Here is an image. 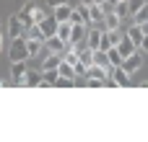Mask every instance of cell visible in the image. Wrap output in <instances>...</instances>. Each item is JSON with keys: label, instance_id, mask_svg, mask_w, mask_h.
<instances>
[{"label": "cell", "instance_id": "obj_15", "mask_svg": "<svg viewBox=\"0 0 148 142\" xmlns=\"http://www.w3.org/2000/svg\"><path fill=\"white\" fill-rule=\"evenodd\" d=\"M57 65H60V54H57V52H49V54L44 57L42 70H57Z\"/></svg>", "mask_w": 148, "mask_h": 142}, {"label": "cell", "instance_id": "obj_21", "mask_svg": "<svg viewBox=\"0 0 148 142\" xmlns=\"http://www.w3.org/2000/svg\"><path fill=\"white\" fill-rule=\"evenodd\" d=\"M75 10L81 13V18H83V23H94V21H91V13H88V5H83V3H81V8H75Z\"/></svg>", "mask_w": 148, "mask_h": 142}, {"label": "cell", "instance_id": "obj_22", "mask_svg": "<svg viewBox=\"0 0 148 142\" xmlns=\"http://www.w3.org/2000/svg\"><path fill=\"white\" fill-rule=\"evenodd\" d=\"M143 3H146V0H125V5H127V13L133 16V13H135V10H138Z\"/></svg>", "mask_w": 148, "mask_h": 142}, {"label": "cell", "instance_id": "obj_10", "mask_svg": "<svg viewBox=\"0 0 148 142\" xmlns=\"http://www.w3.org/2000/svg\"><path fill=\"white\" fill-rule=\"evenodd\" d=\"M8 34H10V39H16V36H23V23L18 21V16H13V18L8 21Z\"/></svg>", "mask_w": 148, "mask_h": 142}, {"label": "cell", "instance_id": "obj_29", "mask_svg": "<svg viewBox=\"0 0 148 142\" xmlns=\"http://www.w3.org/2000/svg\"><path fill=\"white\" fill-rule=\"evenodd\" d=\"M94 3H99V5H104V3H107V0H94Z\"/></svg>", "mask_w": 148, "mask_h": 142}, {"label": "cell", "instance_id": "obj_30", "mask_svg": "<svg viewBox=\"0 0 148 142\" xmlns=\"http://www.w3.org/2000/svg\"><path fill=\"white\" fill-rule=\"evenodd\" d=\"M107 3H109V5H114V3H117V0H107Z\"/></svg>", "mask_w": 148, "mask_h": 142}, {"label": "cell", "instance_id": "obj_5", "mask_svg": "<svg viewBox=\"0 0 148 142\" xmlns=\"http://www.w3.org/2000/svg\"><path fill=\"white\" fill-rule=\"evenodd\" d=\"M26 52H29V57H39V54H47L44 39H26Z\"/></svg>", "mask_w": 148, "mask_h": 142}, {"label": "cell", "instance_id": "obj_13", "mask_svg": "<svg viewBox=\"0 0 148 142\" xmlns=\"http://www.w3.org/2000/svg\"><path fill=\"white\" fill-rule=\"evenodd\" d=\"M44 47H47V52H62L65 49V41H60L57 36H49V39H44Z\"/></svg>", "mask_w": 148, "mask_h": 142}, {"label": "cell", "instance_id": "obj_19", "mask_svg": "<svg viewBox=\"0 0 148 142\" xmlns=\"http://www.w3.org/2000/svg\"><path fill=\"white\" fill-rule=\"evenodd\" d=\"M112 10H114V13L120 16V21H122V23H127L130 13H127V5H125V3H114V5H112Z\"/></svg>", "mask_w": 148, "mask_h": 142}, {"label": "cell", "instance_id": "obj_14", "mask_svg": "<svg viewBox=\"0 0 148 142\" xmlns=\"http://www.w3.org/2000/svg\"><path fill=\"white\" fill-rule=\"evenodd\" d=\"M88 13H91V21H94V23H101V21H104V8H101L99 3H91V5H88Z\"/></svg>", "mask_w": 148, "mask_h": 142}, {"label": "cell", "instance_id": "obj_25", "mask_svg": "<svg viewBox=\"0 0 148 142\" xmlns=\"http://www.w3.org/2000/svg\"><path fill=\"white\" fill-rule=\"evenodd\" d=\"M138 49H140V52H146V54H148V34H143V39L138 41Z\"/></svg>", "mask_w": 148, "mask_h": 142}, {"label": "cell", "instance_id": "obj_11", "mask_svg": "<svg viewBox=\"0 0 148 142\" xmlns=\"http://www.w3.org/2000/svg\"><path fill=\"white\" fill-rule=\"evenodd\" d=\"M70 28H73V23H70V21H65V23H57V31H55V36H57L60 41H70Z\"/></svg>", "mask_w": 148, "mask_h": 142}, {"label": "cell", "instance_id": "obj_24", "mask_svg": "<svg viewBox=\"0 0 148 142\" xmlns=\"http://www.w3.org/2000/svg\"><path fill=\"white\" fill-rule=\"evenodd\" d=\"M55 85H57V88H68V85H73V80H70V78H62V75H60V78L55 80Z\"/></svg>", "mask_w": 148, "mask_h": 142}, {"label": "cell", "instance_id": "obj_9", "mask_svg": "<svg viewBox=\"0 0 148 142\" xmlns=\"http://www.w3.org/2000/svg\"><path fill=\"white\" fill-rule=\"evenodd\" d=\"M23 75H26V67H23V62H13V67H10V83H16V85H23Z\"/></svg>", "mask_w": 148, "mask_h": 142}, {"label": "cell", "instance_id": "obj_3", "mask_svg": "<svg viewBox=\"0 0 148 142\" xmlns=\"http://www.w3.org/2000/svg\"><path fill=\"white\" fill-rule=\"evenodd\" d=\"M36 28H39L42 39H49V36H55V31H57V21H55L52 16H49V18L44 16V18H42V21L36 23Z\"/></svg>", "mask_w": 148, "mask_h": 142}, {"label": "cell", "instance_id": "obj_28", "mask_svg": "<svg viewBox=\"0 0 148 142\" xmlns=\"http://www.w3.org/2000/svg\"><path fill=\"white\" fill-rule=\"evenodd\" d=\"M81 3H83V5H91V3H94V0H81Z\"/></svg>", "mask_w": 148, "mask_h": 142}, {"label": "cell", "instance_id": "obj_2", "mask_svg": "<svg viewBox=\"0 0 148 142\" xmlns=\"http://www.w3.org/2000/svg\"><path fill=\"white\" fill-rule=\"evenodd\" d=\"M140 65H143V60H140V54H138V52H133V54L122 57V62H120V67H122V70H125L127 75L138 72V70H140Z\"/></svg>", "mask_w": 148, "mask_h": 142}, {"label": "cell", "instance_id": "obj_4", "mask_svg": "<svg viewBox=\"0 0 148 142\" xmlns=\"http://www.w3.org/2000/svg\"><path fill=\"white\" fill-rule=\"evenodd\" d=\"M114 49L120 52V57H127V54H133V52H138V47H135V41L127 36V34H122L120 36V41L114 44Z\"/></svg>", "mask_w": 148, "mask_h": 142}, {"label": "cell", "instance_id": "obj_16", "mask_svg": "<svg viewBox=\"0 0 148 142\" xmlns=\"http://www.w3.org/2000/svg\"><path fill=\"white\" fill-rule=\"evenodd\" d=\"M125 34H127V36H130V39L135 41V47H138V41L143 39V28H140L138 23H133V26H127V31H125Z\"/></svg>", "mask_w": 148, "mask_h": 142}, {"label": "cell", "instance_id": "obj_7", "mask_svg": "<svg viewBox=\"0 0 148 142\" xmlns=\"http://www.w3.org/2000/svg\"><path fill=\"white\" fill-rule=\"evenodd\" d=\"M34 5H36V3H26V5H23V10H18V13H16V16H18V21L23 23V28H26V26H34V18H31Z\"/></svg>", "mask_w": 148, "mask_h": 142}, {"label": "cell", "instance_id": "obj_8", "mask_svg": "<svg viewBox=\"0 0 148 142\" xmlns=\"http://www.w3.org/2000/svg\"><path fill=\"white\" fill-rule=\"evenodd\" d=\"M86 34H88V26H86V23H73V28H70V41L81 44V41H86Z\"/></svg>", "mask_w": 148, "mask_h": 142}, {"label": "cell", "instance_id": "obj_26", "mask_svg": "<svg viewBox=\"0 0 148 142\" xmlns=\"http://www.w3.org/2000/svg\"><path fill=\"white\" fill-rule=\"evenodd\" d=\"M60 3H68V0H47V5H52V8H55V5H60Z\"/></svg>", "mask_w": 148, "mask_h": 142}, {"label": "cell", "instance_id": "obj_18", "mask_svg": "<svg viewBox=\"0 0 148 142\" xmlns=\"http://www.w3.org/2000/svg\"><path fill=\"white\" fill-rule=\"evenodd\" d=\"M57 78H60L57 70H42V85H55Z\"/></svg>", "mask_w": 148, "mask_h": 142}, {"label": "cell", "instance_id": "obj_31", "mask_svg": "<svg viewBox=\"0 0 148 142\" xmlns=\"http://www.w3.org/2000/svg\"><path fill=\"white\" fill-rule=\"evenodd\" d=\"M0 49H3V36H0Z\"/></svg>", "mask_w": 148, "mask_h": 142}, {"label": "cell", "instance_id": "obj_1", "mask_svg": "<svg viewBox=\"0 0 148 142\" xmlns=\"http://www.w3.org/2000/svg\"><path fill=\"white\" fill-rule=\"evenodd\" d=\"M8 57H10V62H26V60H29V52H26V39H23V36H16V39L10 41Z\"/></svg>", "mask_w": 148, "mask_h": 142}, {"label": "cell", "instance_id": "obj_6", "mask_svg": "<svg viewBox=\"0 0 148 142\" xmlns=\"http://www.w3.org/2000/svg\"><path fill=\"white\" fill-rule=\"evenodd\" d=\"M70 13H73V5H68V3H60V5H55V13H52V18H55L57 23H65V21H70Z\"/></svg>", "mask_w": 148, "mask_h": 142}, {"label": "cell", "instance_id": "obj_27", "mask_svg": "<svg viewBox=\"0 0 148 142\" xmlns=\"http://www.w3.org/2000/svg\"><path fill=\"white\" fill-rule=\"evenodd\" d=\"M140 28H143V34H148V21H143V23H138Z\"/></svg>", "mask_w": 148, "mask_h": 142}, {"label": "cell", "instance_id": "obj_12", "mask_svg": "<svg viewBox=\"0 0 148 142\" xmlns=\"http://www.w3.org/2000/svg\"><path fill=\"white\" fill-rule=\"evenodd\" d=\"M23 85H42V70H26Z\"/></svg>", "mask_w": 148, "mask_h": 142}, {"label": "cell", "instance_id": "obj_20", "mask_svg": "<svg viewBox=\"0 0 148 142\" xmlns=\"http://www.w3.org/2000/svg\"><path fill=\"white\" fill-rule=\"evenodd\" d=\"M107 57H109V67H114V65H120V62H122V57H120V52H117L114 47H109V49H107Z\"/></svg>", "mask_w": 148, "mask_h": 142}, {"label": "cell", "instance_id": "obj_32", "mask_svg": "<svg viewBox=\"0 0 148 142\" xmlns=\"http://www.w3.org/2000/svg\"><path fill=\"white\" fill-rule=\"evenodd\" d=\"M117 3H125V0H117Z\"/></svg>", "mask_w": 148, "mask_h": 142}, {"label": "cell", "instance_id": "obj_23", "mask_svg": "<svg viewBox=\"0 0 148 142\" xmlns=\"http://www.w3.org/2000/svg\"><path fill=\"white\" fill-rule=\"evenodd\" d=\"M31 18H34V23H39V21L44 18V10H42L39 5H34V13H31Z\"/></svg>", "mask_w": 148, "mask_h": 142}, {"label": "cell", "instance_id": "obj_17", "mask_svg": "<svg viewBox=\"0 0 148 142\" xmlns=\"http://www.w3.org/2000/svg\"><path fill=\"white\" fill-rule=\"evenodd\" d=\"M57 72H60L62 78L75 80V70H73V65H68V62H62V60H60V65H57Z\"/></svg>", "mask_w": 148, "mask_h": 142}]
</instances>
